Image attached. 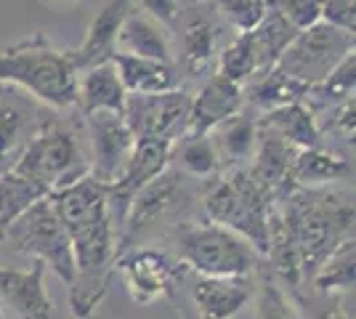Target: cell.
<instances>
[{
    "label": "cell",
    "instance_id": "obj_33",
    "mask_svg": "<svg viewBox=\"0 0 356 319\" xmlns=\"http://www.w3.org/2000/svg\"><path fill=\"white\" fill-rule=\"evenodd\" d=\"M322 3L325 0H271V8L282 16L293 30L300 32L322 22Z\"/></svg>",
    "mask_w": 356,
    "mask_h": 319
},
{
    "label": "cell",
    "instance_id": "obj_13",
    "mask_svg": "<svg viewBox=\"0 0 356 319\" xmlns=\"http://www.w3.org/2000/svg\"><path fill=\"white\" fill-rule=\"evenodd\" d=\"M45 272L43 261H32L27 269L0 266V298L16 319H59L45 288Z\"/></svg>",
    "mask_w": 356,
    "mask_h": 319
},
{
    "label": "cell",
    "instance_id": "obj_10",
    "mask_svg": "<svg viewBox=\"0 0 356 319\" xmlns=\"http://www.w3.org/2000/svg\"><path fill=\"white\" fill-rule=\"evenodd\" d=\"M184 199H186V176L173 165H168L154 181H149L131 199L118 237V256L125 253L144 231H149L154 224H160L165 215H170L176 208H181Z\"/></svg>",
    "mask_w": 356,
    "mask_h": 319
},
{
    "label": "cell",
    "instance_id": "obj_36",
    "mask_svg": "<svg viewBox=\"0 0 356 319\" xmlns=\"http://www.w3.org/2000/svg\"><path fill=\"white\" fill-rule=\"evenodd\" d=\"M322 22H327V24H332V27H338L343 32H354V0H325L322 3Z\"/></svg>",
    "mask_w": 356,
    "mask_h": 319
},
{
    "label": "cell",
    "instance_id": "obj_27",
    "mask_svg": "<svg viewBox=\"0 0 356 319\" xmlns=\"http://www.w3.org/2000/svg\"><path fill=\"white\" fill-rule=\"evenodd\" d=\"M242 35H248V40H250V48H252V54H255V61H258V72L266 75L268 69L277 67L282 51L293 43V38H296L298 32L293 30L274 8H268V14L264 16V22H261L255 30L242 32Z\"/></svg>",
    "mask_w": 356,
    "mask_h": 319
},
{
    "label": "cell",
    "instance_id": "obj_31",
    "mask_svg": "<svg viewBox=\"0 0 356 319\" xmlns=\"http://www.w3.org/2000/svg\"><path fill=\"white\" fill-rule=\"evenodd\" d=\"M43 197H48L43 189L38 183H32L30 179L19 176L16 170H8L0 176V243L16 218Z\"/></svg>",
    "mask_w": 356,
    "mask_h": 319
},
{
    "label": "cell",
    "instance_id": "obj_14",
    "mask_svg": "<svg viewBox=\"0 0 356 319\" xmlns=\"http://www.w3.org/2000/svg\"><path fill=\"white\" fill-rule=\"evenodd\" d=\"M245 106L242 85L232 83L221 72L205 77L202 88L192 96L189 104V120H186V136H208L223 120L234 117Z\"/></svg>",
    "mask_w": 356,
    "mask_h": 319
},
{
    "label": "cell",
    "instance_id": "obj_24",
    "mask_svg": "<svg viewBox=\"0 0 356 319\" xmlns=\"http://www.w3.org/2000/svg\"><path fill=\"white\" fill-rule=\"evenodd\" d=\"M208 136L218 152L221 165L226 163L232 167H239V163L252 160L255 141H258V120L248 112H237L234 117L223 120L216 131H210Z\"/></svg>",
    "mask_w": 356,
    "mask_h": 319
},
{
    "label": "cell",
    "instance_id": "obj_18",
    "mask_svg": "<svg viewBox=\"0 0 356 319\" xmlns=\"http://www.w3.org/2000/svg\"><path fill=\"white\" fill-rule=\"evenodd\" d=\"M115 54H131V56H141V59L176 64L168 27H163L160 22H154L152 16L141 14V11H131L125 16L118 32Z\"/></svg>",
    "mask_w": 356,
    "mask_h": 319
},
{
    "label": "cell",
    "instance_id": "obj_2",
    "mask_svg": "<svg viewBox=\"0 0 356 319\" xmlns=\"http://www.w3.org/2000/svg\"><path fill=\"white\" fill-rule=\"evenodd\" d=\"M72 243L74 274L70 282V306L77 319H90L106 295L118 261V237L109 215L106 186L93 179L48 195Z\"/></svg>",
    "mask_w": 356,
    "mask_h": 319
},
{
    "label": "cell",
    "instance_id": "obj_9",
    "mask_svg": "<svg viewBox=\"0 0 356 319\" xmlns=\"http://www.w3.org/2000/svg\"><path fill=\"white\" fill-rule=\"evenodd\" d=\"M189 104L192 96L186 91L168 93H147V96H128L122 117L128 122L134 138H152V141H168L176 144L186 136V120H189Z\"/></svg>",
    "mask_w": 356,
    "mask_h": 319
},
{
    "label": "cell",
    "instance_id": "obj_20",
    "mask_svg": "<svg viewBox=\"0 0 356 319\" xmlns=\"http://www.w3.org/2000/svg\"><path fill=\"white\" fill-rule=\"evenodd\" d=\"M109 61L115 64L120 83L128 96L168 93L178 91V85H181V69L176 64L141 59V56H131V54H112Z\"/></svg>",
    "mask_w": 356,
    "mask_h": 319
},
{
    "label": "cell",
    "instance_id": "obj_26",
    "mask_svg": "<svg viewBox=\"0 0 356 319\" xmlns=\"http://www.w3.org/2000/svg\"><path fill=\"white\" fill-rule=\"evenodd\" d=\"M32 112L22 101H0V176L16 165L32 138Z\"/></svg>",
    "mask_w": 356,
    "mask_h": 319
},
{
    "label": "cell",
    "instance_id": "obj_30",
    "mask_svg": "<svg viewBox=\"0 0 356 319\" xmlns=\"http://www.w3.org/2000/svg\"><path fill=\"white\" fill-rule=\"evenodd\" d=\"M354 259L356 247L354 237H351V240L338 245L325 259V263L316 269V274L312 277L314 293H319V295L354 293Z\"/></svg>",
    "mask_w": 356,
    "mask_h": 319
},
{
    "label": "cell",
    "instance_id": "obj_15",
    "mask_svg": "<svg viewBox=\"0 0 356 319\" xmlns=\"http://www.w3.org/2000/svg\"><path fill=\"white\" fill-rule=\"evenodd\" d=\"M192 274V272H189ZM255 293L252 277H200L192 274L189 295L200 319H234Z\"/></svg>",
    "mask_w": 356,
    "mask_h": 319
},
{
    "label": "cell",
    "instance_id": "obj_32",
    "mask_svg": "<svg viewBox=\"0 0 356 319\" xmlns=\"http://www.w3.org/2000/svg\"><path fill=\"white\" fill-rule=\"evenodd\" d=\"M213 3L223 16V22L234 27L237 35L255 30L271 8V0H213Z\"/></svg>",
    "mask_w": 356,
    "mask_h": 319
},
{
    "label": "cell",
    "instance_id": "obj_19",
    "mask_svg": "<svg viewBox=\"0 0 356 319\" xmlns=\"http://www.w3.org/2000/svg\"><path fill=\"white\" fill-rule=\"evenodd\" d=\"M296 154L298 149L293 144H287L274 131L258 125V141H255V152H252V165L248 170H250V176L255 181L264 183L268 192L277 197L287 189V179H290V167H293Z\"/></svg>",
    "mask_w": 356,
    "mask_h": 319
},
{
    "label": "cell",
    "instance_id": "obj_39",
    "mask_svg": "<svg viewBox=\"0 0 356 319\" xmlns=\"http://www.w3.org/2000/svg\"><path fill=\"white\" fill-rule=\"evenodd\" d=\"M0 319H8V314H6V309H3V304H0Z\"/></svg>",
    "mask_w": 356,
    "mask_h": 319
},
{
    "label": "cell",
    "instance_id": "obj_34",
    "mask_svg": "<svg viewBox=\"0 0 356 319\" xmlns=\"http://www.w3.org/2000/svg\"><path fill=\"white\" fill-rule=\"evenodd\" d=\"M258 319H298L296 309L290 306L287 295L277 288L271 279L261 288V301H258Z\"/></svg>",
    "mask_w": 356,
    "mask_h": 319
},
{
    "label": "cell",
    "instance_id": "obj_11",
    "mask_svg": "<svg viewBox=\"0 0 356 319\" xmlns=\"http://www.w3.org/2000/svg\"><path fill=\"white\" fill-rule=\"evenodd\" d=\"M115 266L136 304H154L173 295L176 285L186 277V269L178 261L154 247L125 250L118 256Z\"/></svg>",
    "mask_w": 356,
    "mask_h": 319
},
{
    "label": "cell",
    "instance_id": "obj_17",
    "mask_svg": "<svg viewBox=\"0 0 356 319\" xmlns=\"http://www.w3.org/2000/svg\"><path fill=\"white\" fill-rule=\"evenodd\" d=\"M223 30L210 14H194L181 30V67L189 77L213 75V67L221 56Z\"/></svg>",
    "mask_w": 356,
    "mask_h": 319
},
{
    "label": "cell",
    "instance_id": "obj_1",
    "mask_svg": "<svg viewBox=\"0 0 356 319\" xmlns=\"http://www.w3.org/2000/svg\"><path fill=\"white\" fill-rule=\"evenodd\" d=\"M354 237V192L287 189L268 213V250L274 274L300 290L341 243Z\"/></svg>",
    "mask_w": 356,
    "mask_h": 319
},
{
    "label": "cell",
    "instance_id": "obj_3",
    "mask_svg": "<svg viewBox=\"0 0 356 319\" xmlns=\"http://www.w3.org/2000/svg\"><path fill=\"white\" fill-rule=\"evenodd\" d=\"M77 75L70 51L56 48L40 32L0 51V83L19 85L54 109L77 104Z\"/></svg>",
    "mask_w": 356,
    "mask_h": 319
},
{
    "label": "cell",
    "instance_id": "obj_38",
    "mask_svg": "<svg viewBox=\"0 0 356 319\" xmlns=\"http://www.w3.org/2000/svg\"><path fill=\"white\" fill-rule=\"evenodd\" d=\"M354 99H348V101H343L341 106H335L332 109V120H330V125L335 128V131H341L346 138H351V144H354Z\"/></svg>",
    "mask_w": 356,
    "mask_h": 319
},
{
    "label": "cell",
    "instance_id": "obj_23",
    "mask_svg": "<svg viewBox=\"0 0 356 319\" xmlns=\"http://www.w3.org/2000/svg\"><path fill=\"white\" fill-rule=\"evenodd\" d=\"M258 125H264L268 131H274L277 136H282L287 144H293L296 149H312L322 147V131L319 120L303 101L287 104L274 112H264L258 117Z\"/></svg>",
    "mask_w": 356,
    "mask_h": 319
},
{
    "label": "cell",
    "instance_id": "obj_4",
    "mask_svg": "<svg viewBox=\"0 0 356 319\" xmlns=\"http://www.w3.org/2000/svg\"><path fill=\"white\" fill-rule=\"evenodd\" d=\"M274 205V195L264 183L250 176L248 167H232L226 176L210 186L202 197V208L210 224L237 231L248 243L266 256L268 250V213Z\"/></svg>",
    "mask_w": 356,
    "mask_h": 319
},
{
    "label": "cell",
    "instance_id": "obj_7",
    "mask_svg": "<svg viewBox=\"0 0 356 319\" xmlns=\"http://www.w3.org/2000/svg\"><path fill=\"white\" fill-rule=\"evenodd\" d=\"M3 240H8L19 253L30 256L32 261H43L45 269H51L70 288L74 274L72 243L51 197H43L30 205L8 227Z\"/></svg>",
    "mask_w": 356,
    "mask_h": 319
},
{
    "label": "cell",
    "instance_id": "obj_35",
    "mask_svg": "<svg viewBox=\"0 0 356 319\" xmlns=\"http://www.w3.org/2000/svg\"><path fill=\"white\" fill-rule=\"evenodd\" d=\"M298 304L306 309L312 319H351L348 311L343 309L341 295H319L314 293L309 298H298Z\"/></svg>",
    "mask_w": 356,
    "mask_h": 319
},
{
    "label": "cell",
    "instance_id": "obj_12",
    "mask_svg": "<svg viewBox=\"0 0 356 319\" xmlns=\"http://www.w3.org/2000/svg\"><path fill=\"white\" fill-rule=\"evenodd\" d=\"M90 136V179L99 183H115L134 152L136 138L128 128V122L118 112H93L86 115Z\"/></svg>",
    "mask_w": 356,
    "mask_h": 319
},
{
    "label": "cell",
    "instance_id": "obj_21",
    "mask_svg": "<svg viewBox=\"0 0 356 319\" xmlns=\"http://www.w3.org/2000/svg\"><path fill=\"white\" fill-rule=\"evenodd\" d=\"M351 176H354V165L343 154L330 152L325 147L298 149L293 167H290L287 189H293V186H298V189H322L327 183L348 181Z\"/></svg>",
    "mask_w": 356,
    "mask_h": 319
},
{
    "label": "cell",
    "instance_id": "obj_6",
    "mask_svg": "<svg viewBox=\"0 0 356 319\" xmlns=\"http://www.w3.org/2000/svg\"><path fill=\"white\" fill-rule=\"evenodd\" d=\"M178 263L200 277H252L261 253L221 224L184 227L176 237Z\"/></svg>",
    "mask_w": 356,
    "mask_h": 319
},
{
    "label": "cell",
    "instance_id": "obj_5",
    "mask_svg": "<svg viewBox=\"0 0 356 319\" xmlns=\"http://www.w3.org/2000/svg\"><path fill=\"white\" fill-rule=\"evenodd\" d=\"M19 176L38 183L45 195H54L90 176V160L80 152V141L64 122L43 117L11 167Z\"/></svg>",
    "mask_w": 356,
    "mask_h": 319
},
{
    "label": "cell",
    "instance_id": "obj_28",
    "mask_svg": "<svg viewBox=\"0 0 356 319\" xmlns=\"http://www.w3.org/2000/svg\"><path fill=\"white\" fill-rule=\"evenodd\" d=\"M356 88V54H348L346 59L319 83L309 85V91L303 96V104L316 112H327V109H335L343 101L354 99Z\"/></svg>",
    "mask_w": 356,
    "mask_h": 319
},
{
    "label": "cell",
    "instance_id": "obj_29",
    "mask_svg": "<svg viewBox=\"0 0 356 319\" xmlns=\"http://www.w3.org/2000/svg\"><path fill=\"white\" fill-rule=\"evenodd\" d=\"M170 165L186 179H210L221 170V160L210 136H184L173 144Z\"/></svg>",
    "mask_w": 356,
    "mask_h": 319
},
{
    "label": "cell",
    "instance_id": "obj_16",
    "mask_svg": "<svg viewBox=\"0 0 356 319\" xmlns=\"http://www.w3.org/2000/svg\"><path fill=\"white\" fill-rule=\"evenodd\" d=\"M131 11H134V0H106L102 11L93 16V22L88 24L86 40L80 43L77 51H70V59H72L77 72L112 59L118 32Z\"/></svg>",
    "mask_w": 356,
    "mask_h": 319
},
{
    "label": "cell",
    "instance_id": "obj_8",
    "mask_svg": "<svg viewBox=\"0 0 356 319\" xmlns=\"http://www.w3.org/2000/svg\"><path fill=\"white\" fill-rule=\"evenodd\" d=\"M348 54H354V32H343L327 22H316L309 30L298 32L274 69L303 85H314L325 80Z\"/></svg>",
    "mask_w": 356,
    "mask_h": 319
},
{
    "label": "cell",
    "instance_id": "obj_37",
    "mask_svg": "<svg viewBox=\"0 0 356 319\" xmlns=\"http://www.w3.org/2000/svg\"><path fill=\"white\" fill-rule=\"evenodd\" d=\"M141 14L152 16L163 27H176L181 19V0H134Z\"/></svg>",
    "mask_w": 356,
    "mask_h": 319
},
{
    "label": "cell",
    "instance_id": "obj_40",
    "mask_svg": "<svg viewBox=\"0 0 356 319\" xmlns=\"http://www.w3.org/2000/svg\"><path fill=\"white\" fill-rule=\"evenodd\" d=\"M59 3H70V0H59Z\"/></svg>",
    "mask_w": 356,
    "mask_h": 319
},
{
    "label": "cell",
    "instance_id": "obj_22",
    "mask_svg": "<svg viewBox=\"0 0 356 319\" xmlns=\"http://www.w3.org/2000/svg\"><path fill=\"white\" fill-rule=\"evenodd\" d=\"M128 93L120 83V75L112 61L88 67L77 75V109L86 115L93 112H118L122 115Z\"/></svg>",
    "mask_w": 356,
    "mask_h": 319
},
{
    "label": "cell",
    "instance_id": "obj_25",
    "mask_svg": "<svg viewBox=\"0 0 356 319\" xmlns=\"http://www.w3.org/2000/svg\"><path fill=\"white\" fill-rule=\"evenodd\" d=\"M306 91H309V85L282 75L280 69H268L266 75H258L248 85H242L245 104L250 101L252 106H258L264 112H274V109H282L287 104L303 101Z\"/></svg>",
    "mask_w": 356,
    "mask_h": 319
}]
</instances>
